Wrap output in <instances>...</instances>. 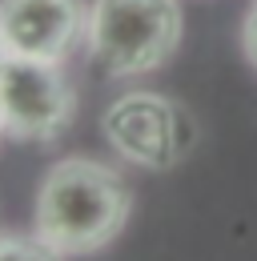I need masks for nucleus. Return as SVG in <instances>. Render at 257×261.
<instances>
[{"mask_svg":"<svg viewBox=\"0 0 257 261\" xmlns=\"http://www.w3.org/2000/svg\"><path fill=\"white\" fill-rule=\"evenodd\" d=\"M128 189L117 169L89 157H64L36 193V237L61 257L109 245L128 221Z\"/></svg>","mask_w":257,"mask_h":261,"instance_id":"obj_1","label":"nucleus"},{"mask_svg":"<svg viewBox=\"0 0 257 261\" xmlns=\"http://www.w3.org/2000/svg\"><path fill=\"white\" fill-rule=\"evenodd\" d=\"M181 29L177 0H96L89 8V57L105 76H141L177 53Z\"/></svg>","mask_w":257,"mask_h":261,"instance_id":"obj_2","label":"nucleus"},{"mask_svg":"<svg viewBox=\"0 0 257 261\" xmlns=\"http://www.w3.org/2000/svg\"><path fill=\"white\" fill-rule=\"evenodd\" d=\"M0 113L12 137L24 141H57L76 117V93L61 65L8 57L0 72Z\"/></svg>","mask_w":257,"mask_h":261,"instance_id":"obj_3","label":"nucleus"},{"mask_svg":"<svg viewBox=\"0 0 257 261\" xmlns=\"http://www.w3.org/2000/svg\"><path fill=\"white\" fill-rule=\"evenodd\" d=\"M100 125H105L109 145L125 161L145 165V169H169L193 141L189 117L161 93H125V97H117L105 109Z\"/></svg>","mask_w":257,"mask_h":261,"instance_id":"obj_4","label":"nucleus"},{"mask_svg":"<svg viewBox=\"0 0 257 261\" xmlns=\"http://www.w3.org/2000/svg\"><path fill=\"white\" fill-rule=\"evenodd\" d=\"M0 36L12 57L61 65L89 40L85 0H0Z\"/></svg>","mask_w":257,"mask_h":261,"instance_id":"obj_5","label":"nucleus"},{"mask_svg":"<svg viewBox=\"0 0 257 261\" xmlns=\"http://www.w3.org/2000/svg\"><path fill=\"white\" fill-rule=\"evenodd\" d=\"M61 253L40 237H0V261H57Z\"/></svg>","mask_w":257,"mask_h":261,"instance_id":"obj_6","label":"nucleus"},{"mask_svg":"<svg viewBox=\"0 0 257 261\" xmlns=\"http://www.w3.org/2000/svg\"><path fill=\"white\" fill-rule=\"evenodd\" d=\"M241 44H245V57L257 65V0L253 8H249V16H245V29H241Z\"/></svg>","mask_w":257,"mask_h":261,"instance_id":"obj_7","label":"nucleus"},{"mask_svg":"<svg viewBox=\"0 0 257 261\" xmlns=\"http://www.w3.org/2000/svg\"><path fill=\"white\" fill-rule=\"evenodd\" d=\"M8 57H12V53H8V44H4V36H0V72H4V65H8Z\"/></svg>","mask_w":257,"mask_h":261,"instance_id":"obj_8","label":"nucleus"},{"mask_svg":"<svg viewBox=\"0 0 257 261\" xmlns=\"http://www.w3.org/2000/svg\"><path fill=\"white\" fill-rule=\"evenodd\" d=\"M4 133H8V125H4V113H0V137H4Z\"/></svg>","mask_w":257,"mask_h":261,"instance_id":"obj_9","label":"nucleus"}]
</instances>
